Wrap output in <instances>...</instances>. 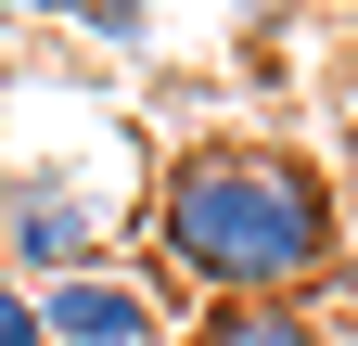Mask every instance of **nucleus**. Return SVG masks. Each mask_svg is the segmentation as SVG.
I'll return each mask as SVG.
<instances>
[{"label":"nucleus","instance_id":"nucleus-6","mask_svg":"<svg viewBox=\"0 0 358 346\" xmlns=\"http://www.w3.org/2000/svg\"><path fill=\"white\" fill-rule=\"evenodd\" d=\"M0 205H13V167H0Z\"/></svg>","mask_w":358,"mask_h":346},{"label":"nucleus","instance_id":"nucleus-4","mask_svg":"<svg viewBox=\"0 0 358 346\" xmlns=\"http://www.w3.org/2000/svg\"><path fill=\"white\" fill-rule=\"evenodd\" d=\"M192 346H320V321H307L294 295H217L192 321Z\"/></svg>","mask_w":358,"mask_h":346},{"label":"nucleus","instance_id":"nucleus-3","mask_svg":"<svg viewBox=\"0 0 358 346\" xmlns=\"http://www.w3.org/2000/svg\"><path fill=\"white\" fill-rule=\"evenodd\" d=\"M166 333V295L128 282V270H64L38 282V346H154Z\"/></svg>","mask_w":358,"mask_h":346},{"label":"nucleus","instance_id":"nucleus-2","mask_svg":"<svg viewBox=\"0 0 358 346\" xmlns=\"http://www.w3.org/2000/svg\"><path fill=\"white\" fill-rule=\"evenodd\" d=\"M90 244H103V205H90L77 180H13V205H0V270H13L26 295L90 270Z\"/></svg>","mask_w":358,"mask_h":346},{"label":"nucleus","instance_id":"nucleus-1","mask_svg":"<svg viewBox=\"0 0 358 346\" xmlns=\"http://www.w3.org/2000/svg\"><path fill=\"white\" fill-rule=\"evenodd\" d=\"M154 244L192 270L205 295H294L345 256V205L307 154H268V141H205L154 180Z\"/></svg>","mask_w":358,"mask_h":346},{"label":"nucleus","instance_id":"nucleus-5","mask_svg":"<svg viewBox=\"0 0 358 346\" xmlns=\"http://www.w3.org/2000/svg\"><path fill=\"white\" fill-rule=\"evenodd\" d=\"M0 346H38V295H26L13 270H0Z\"/></svg>","mask_w":358,"mask_h":346}]
</instances>
